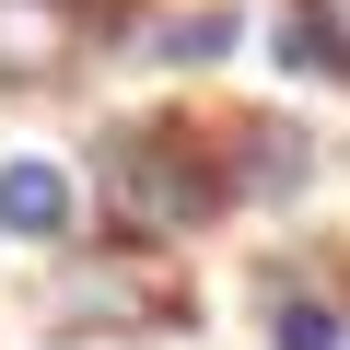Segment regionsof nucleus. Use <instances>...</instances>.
Wrapping results in <instances>:
<instances>
[{"label": "nucleus", "instance_id": "obj_4", "mask_svg": "<svg viewBox=\"0 0 350 350\" xmlns=\"http://www.w3.org/2000/svg\"><path fill=\"white\" fill-rule=\"evenodd\" d=\"M0 234H12V245H47V234H70V175H59L47 152L0 163Z\"/></svg>", "mask_w": 350, "mask_h": 350}, {"label": "nucleus", "instance_id": "obj_5", "mask_svg": "<svg viewBox=\"0 0 350 350\" xmlns=\"http://www.w3.org/2000/svg\"><path fill=\"white\" fill-rule=\"evenodd\" d=\"M222 163H234V187H245V199H292L315 152H304V129H280V117H245V129L222 140Z\"/></svg>", "mask_w": 350, "mask_h": 350}, {"label": "nucleus", "instance_id": "obj_6", "mask_svg": "<svg viewBox=\"0 0 350 350\" xmlns=\"http://www.w3.org/2000/svg\"><path fill=\"white\" fill-rule=\"evenodd\" d=\"M257 315H269V350H338V338H350V315H338L327 292H304V269H269Z\"/></svg>", "mask_w": 350, "mask_h": 350}, {"label": "nucleus", "instance_id": "obj_1", "mask_svg": "<svg viewBox=\"0 0 350 350\" xmlns=\"http://www.w3.org/2000/svg\"><path fill=\"white\" fill-rule=\"evenodd\" d=\"M222 199H234V175H222V152L187 140V129H129V140L105 152V222L140 234V245L199 234Z\"/></svg>", "mask_w": 350, "mask_h": 350}, {"label": "nucleus", "instance_id": "obj_3", "mask_svg": "<svg viewBox=\"0 0 350 350\" xmlns=\"http://www.w3.org/2000/svg\"><path fill=\"white\" fill-rule=\"evenodd\" d=\"M82 47V24L59 0H0V82H59Z\"/></svg>", "mask_w": 350, "mask_h": 350}, {"label": "nucleus", "instance_id": "obj_7", "mask_svg": "<svg viewBox=\"0 0 350 350\" xmlns=\"http://www.w3.org/2000/svg\"><path fill=\"white\" fill-rule=\"evenodd\" d=\"M234 47V12H187V24H163V59L175 70H199V59H222Z\"/></svg>", "mask_w": 350, "mask_h": 350}, {"label": "nucleus", "instance_id": "obj_9", "mask_svg": "<svg viewBox=\"0 0 350 350\" xmlns=\"http://www.w3.org/2000/svg\"><path fill=\"white\" fill-rule=\"evenodd\" d=\"M304 12H315V36H327V70L350 82V0H304Z\"/></svg>", "mask_w": 350, "mask_h": 350}, {"label": "nucleus", "instance_id": "obj_2", "mask_svg": "<svg viewBox=\"0 0 350 350\" xmlns=\"http://www.w3.org/2000/svg\"><path fill=\"white\" fill-rule=\"evenodd\" d=\"M175 315H187V292H175L163 269H129V257L47 280V327H175Z\"/></svg>", "mask_w": 350, "mask_h": 350}, {"label": "nucleus", "instance_id": "obj_8", "mask_svg": "<svg viewBox=\"0 0 350 350\" xmlns=\"http://www.w3.org/2000/svg\"><path fill=\"white\" fill-rule=\"evenodd\" d=\"M269 59H280V70H327V36H315V12L269 24Z\"/></svg>", "mask_w": 350, "mask_h": 350}, {"label": "nucleus", "instance_id": "obj_10", "mask_svg": "<svg viewBox=\"0 0 350 350\" xmlns=\"http://www.w3.org/2000/svg\"><path fill=\"white\" fill-rule=\"evenodd\" d=\"M59 12H70V24H82V36H117V24H129V12H140V0H59Z\"/></svg>", "mask_w": 350, "mask_h": 350}]
</instances>
